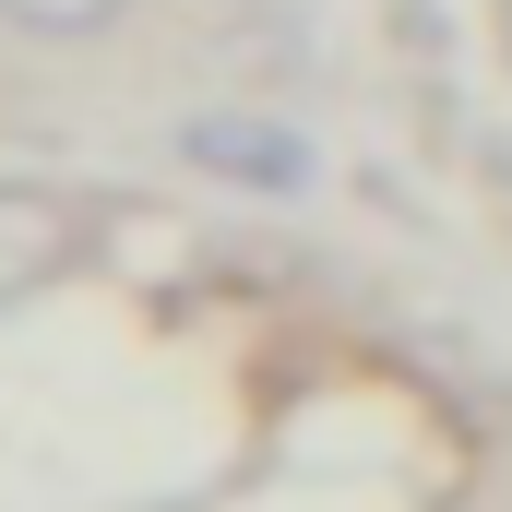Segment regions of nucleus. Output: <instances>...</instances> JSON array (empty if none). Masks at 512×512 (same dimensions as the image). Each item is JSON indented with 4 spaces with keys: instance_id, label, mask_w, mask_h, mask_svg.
Segmentation results:
<instances>
[{
    "instance_id": "nucleus-1",
    "label": "nucleus",
    "mask_w": 512,
    "mask_h": 512,
    "mask_svg": "<svg viewBox=\"0 0 512 512\" xmlns=\"http://www.w3.org/2000/svg\"><path fill=\"white\" fill-rule=\"evenodd\" d=\"M72 239H84V215H72L60 191L0 179V310H12V298H36V286L72 262Z\"/></svg>"
},
{
    "instance_id": "nucleus-2",
    "label": "nucleus",
    "mask_w": 512,
    "mask_h": 512,
    "mask_svg": "<svg viewBox=\"0 0 512 512\" xmlns=\"http://www.w3.org/2000/svg\"><path fill=\"white\" fill-rule=\"evenodd\" d=\"M191 167H215V179H251V191H298V143L274 120H191Z\"/></svg>"
},
{
    "instance_id": "nucleus-3",
    "label": "nucleus",
    "mask_w": 512,
    "mask_h": 512,
    "mask_svg": "<svg viewBox=\"0 0 512 512\" xmlns=\"http://www.w3.org/2000/svg\"><path fill=\"white\" fill-rule=\"evenodd\" d=\"M131 0H0V24H24V36H108Z\"/></svg>"
}]
</instances>
